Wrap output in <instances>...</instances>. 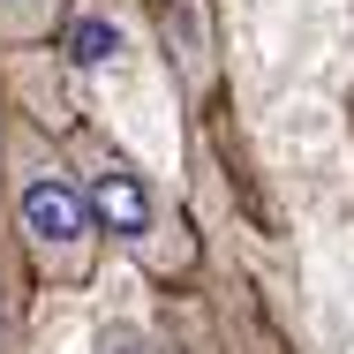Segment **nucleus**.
I'll list each match as a JSON object with an SVG mask.
<instances>
[{"instance_id":"nucleus-1","label":"nucleus","mask_w":354,"mask_h":354,"mask_svg":"<svg viewBox=\"0 0 354 354\" xmlns=\"http://www.w3.org/2000/svg\"><path fill=\"white\" fill-rule=\"evenodd\" d=\"M15 226L30 241V257L53 272V279H91V249H98V226L91 204L61 166H30L15 181Z\"/></svg>"},{"instance_id":"nucleus-3","label":"nucleus","mask_w":354,"mask_h":354,"mask_svg":"<svg viewBox=\"0 0 354 354\" xmlns=\"http://www.w3.org/2000/svg\"><path fill=\"white\" fill-rule=\"evenodd\" d=\"M158 46L189 106H212L218 91V15L212 0H158Z\"/></svg>"},{"instance_id":"nucleus-6","label":"nucleus","mask_w":354,"mask_h":354,"mask_svg":"<svg viewBox=\"0 0 354 354\" xmlns=\"http://www.w3.org/2000/svg\"><path fill=\"white\" fill-rule=\"evenodd\" d=\"M15 332H23V294H15V272L0 264V354L15 347Z\"/></svg>"},{"instance_id":"nucleus-2","label":"nucleus","mask_w":354,"mask_h":354,"mask_svg":"<svg viewBox=\"0 0 354 354\" xmlns=\"http://www.w3.org/2000/svg\"><path fill=\"white\" fill-rule=\"evenodd\" d=\"M75 189H83L98 234H113V241H129V249H151V241H158V196H151V181H143L121 151H91V174H83Z\"/></svg>"},{"instance_id":"nucleus-5","label":"nucleus","mask_w":354,"mask_h":354,"mask_svg":"<svg viewBox=\"0 0 354 354\" xmlns=\"http://www.w3.org/2000/svg\"><path fill=\"white\" fill-rule=\"evenodd\" d=\"M68 15V0H0V30L8 38H46Z\"/></svg>"},{"instance_id":"nucleus-4","label":"nucleus","mask_w":354,"mask_h":354,"mask_svg":"<svg viewBox=\"0 0 354 354\" xmlns=\"http://www.w3.org/2000/svg\"><path fill=\"white\" fill-rule=\"evenodd\" d=\"M61 46H68L75 68H98V61L121 53V23H106L98 8H68V15H61Z\"/></svg>"},{"instance_id":"nucleus-7","label":"nucleus","mask_w":354,"mask_h":354,"mask_svg":"<svg viewBox=\"0 0 354 354\" xmlns=\"http://www.w3.org/2000/svg\"><path fill=\"white\" fill-rule=\"evenodd\" d=\"M98 354H158V347L143 339L136 324H106V332H98Z\"/></svg>"}]
</instances>
